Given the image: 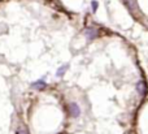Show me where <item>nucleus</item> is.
Instances as JSON below:
<instances>
[{
    "label": "nucleus",
    "mask_w": 148,
    "mask_h": 134,
    "mask_svg": "<svg viewBox=\"0 0 148 134\" xmlns=\"http://www.w3.org/2000/svg\"><path fill=\"white\" fill-rule=\"evenodd\" d=\"M84 34H86V38L90 39V41L95 39L97 35H99V33H97V30L95 27H87L86 31H84Z\"/></svg>",
    "instance_id": "obj_1"
},
{
    "label": "nucleus",
    "mask_w": 148,
    "mask_h": 134,
    "mask_svg": "<svg viewBox=\"0 0 148 134\" xmlns=\"http://www.w3.org/2000/svg\"><path fill=\"white\" fill-rule=\"evenodd\" d=\"M69 112H70V116H72V117H78L79 115H81V109H79L78 104L70 103V106H69Z\"/></svg>",
    "instance_id": "obj_2"
},
{
    "label": "nucleus",
    "mask_w": 148,
    "mask_h": 134,
    "mask_svg": "<svg viewBox=\"0 0 148 134\" xmlns=\"http://www.w3.org/2000/svg\"><path fill=\"white\" fill-rule=\"evenodd\" d=\"M136 91L139 93V95H140V96H144V95H146L147 87H146V83H144L143 81L138 82V85H136Z\"/></svg>",
    "instance_id": "obj_3"
},
{
    "label": "nucleus",
    "mask_w": 148,
    "mask_h": 134,
    "mask_svg": "<svg viewBox=\"0 0 148 134\" xmlns=\"http://www.w3.org/2000/svg\"><path fill=\"white\" fill-rule=\"evenodd\" d=\"M125 4L130 12H134V9H135V1L134 0H125Z\"/></svg>",
    "instance_id": "obj_4"
},
{
    "label": "nucleus",
    "mask_w": 148,
    "mask_h": 134,
    "mask_svg": "<svg viewBox=\"0 0 148 134\" xmlns=\"http://www.w3.org/2000/svg\"><path fill=\"white\" fill-rule=\"evenodd\" d=\"M97 7H99V3L96 0H92L91 1V8H92V13H96L97 10Z\"/></svg>",
    "instance_id": "obj_5"
},
{
    "label": "nucleus",
    "mask_w": 148,
    "mask_h": 134,
    "mask_svg": "<svg viewBox=\"0 0 148 134\" xmlns=\"http://www.w3.org/2000/svg\"><path fill=\"white\" fill-rule=\"evenodd\" d=\"M66 69H68V65H64V67H61L59 69V72H57V76H59V77H61V76L65 73V70H66Z\"/></svg>",
    "instance_id": "obj_6"
}]
</instances>
